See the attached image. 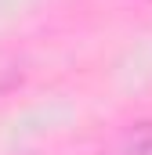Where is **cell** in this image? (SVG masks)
I'll use <instances>...</instances> for the list:
<instances>
[{"mask_svg": "<svg viewBox=\"0 0 152 155\" xmlns=\"http://www.w3.org/2000/svg\"><path fill=\"white\" fill-rule=\"evenodd\" d=\"M105 155H152V119L127 123L105 144Z\"/></svg>", "mask_w": 152, "mask_h": 155, "instance_id": "obj_1", "label": "cell"}]
</instances>
